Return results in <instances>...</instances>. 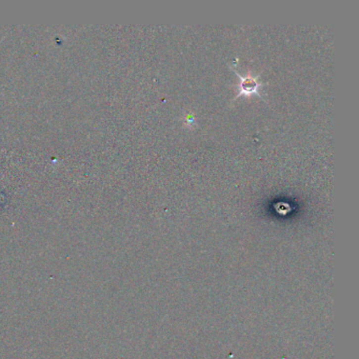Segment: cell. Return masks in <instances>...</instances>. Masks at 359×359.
Wrapping results in <instances>:
<instances>
[{"instance_id":"1","label":"cell","mask_w":359,"mask_h":359,"mask_svg":"<svg viewBox=\"0 0 359 359\" xmlns=\"http://www.w3.org/2000/svg\"><path fill=\"white\" fill-rule=\"evenodd\" d=\"M231 69L237 74L238 77L237 95L233 98V100L240 96H257L259 98H263V96H261V89L265 87V83H263L259 74H253L251 71H248L246 74H243V73L236 70L235 67H231Z\"/></svg>"}]
</instances>
